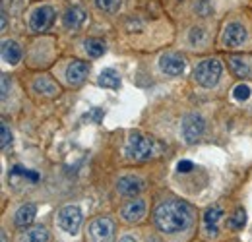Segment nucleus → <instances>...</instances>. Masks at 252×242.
Masks as SVG:
<instances>
[{"instance_id": "nucleus-1", "label": "nucleus", "mask_w": 252, "mask_h": 242, "mask_svg": "<svg viewBox=\"0 0 252 242\" xmlns=\"http://www.w3.org/2000/svg\"><path fill=\"white\" fill-rule=\"evenodd\" d=\"M154 221L161 233L173 235L179 231H185L192 223V210L189 204L179 200H167L159 204L154 213Z\"/></svg>"}, {"instance_id": "nucleus-2", "label": "nucleus", "mask_w": 252, "mask_h": 242, "mask_svg": "<svg viewBox=\"0 0 252 242\" xmlns=\"http://www.w3.org/2000/svg\"><path fill=\"white\" fill-rule=\"evenodd\" d=\"M223 66L218 59H206L198 62L194 68V78L202 88H216L221 80Z\"/></svg>"}, {"instance_id": "nucleus-3", "label": "nucleus", "mask_w": 252, "mask_h": 242, "mask_svg": "<svg viewBox=\"0 0 252 242\" xmlns=\"http://www.w3.org/2000/svg\"><path fill=\"white\" fill-rule=\"evenodd\" d=\"M156 151V146L150 138H146L142 132H132L128 136V146H126V155L134 161H146Z\"/></svg>"}, {"instance_id": "nucleus-4", "label": "nucleus", "mask_w": 252, "mask_h": 242, "mask_svg": "<svg viewBox=\"0 0 252 242\" xmlns=\"http://www.w3.org/2000/svg\"><path fill=\"white\" fill-rule=\"evenodd\" d=\"M90 242H113L115 239V223L109 217H95L88 225Z\"/></svg>"}, {"instance_id": "nucleus-5", "label": "nucleus", "mask_w": 252, "mask_h": 242, "mask_svg": "<svg viewBox=\"0 0 252 242\" xmlns=\"http://www.w3.org/2000/svg\"><path fill=\"white\" fill-rule=\"evenodd\" d=\"M57 18V12L53 6H37L30 16V28L32 31H47Z\"/></svg>"}, {"instance_id": "nucleus-6", "label": "nucleus", "mask_w": 252, "mask_h": 242, "mask_svg": "<svg viewBox=\"0 0 252 242\" xmlns=\"http://www.w3.org/2000/svg\"><path fill=\"white\" fill-rule=\"evenodd\" d=\"M206 130V121L200 115H187L183 119V138L187 144H194L202 138Z\"/></svg>"}, {"instance_id": "nucleus-7", "label": "nucleus", "mask_w": 252, "mask_h": 242, "mask_svg": "<svg viewBox=\"0 0 252 242\" xmlns=\"http://www.w3.org/2000/svg\"><path fill=\"white\" fill-rule=\"evenodd\" d=\"M59 223L68 235H76L82 225V212L76 206H66L59 213Z\"/></svg>"}, {"instance_id": "nucleus-8", "label": "nucleus", "mask_w": 252, "mask_h": 242, "mask_svg": "<svg viewBox=\"0 0 252 242\" xmlns=\"http://www.w3.org/2000/svg\"><path fill=\"white\" fill-rule=\"evenodd\" d=\"M223 45L225 47H241L245 41H247V28L239 22H233L229 24L225 30H223V37H221Z\"/></svg>"}, {"instance_id": "nucleus-9", "label": "nucleus", "mask_w": 252, "mask_h": 242, "mask_svg": "<svg viewBox=\"0 0 252 242\" xmlns=\"http://www.w3.org/2000/svg\"><path fill=\"white\" fill-rule=\"evenodd\" d=\"M159 68L167 74V76H181L187 68V62L179 55H163L159 59Z\"/></svg>"}, {"instance_id": "nucleus-10", "label": "nucleus", "mask_w": 252, "mask_h": 242, "mask_svg": "<svg viewBox=\"0 0 252 242\" xmlns=\"http://www.w3.org/2000/svg\"><path fill=\"white\" fill-rule=\"evenodd\" d=\"M88 74H90V66L86 62L72 60L68 64V70H66V80L72 86H80V84H84V80L88 78Z\"/></svg>"}, {"instance_id": "nucleus-11", "label": "nucleus", "mask_w": 252, "mask_h": 242, "mask_svg": "<svg viewBox=\"0 0 252 242\" xmlns=\"http://www.w3.org/2000/svg\"><path fill=\"white\" fill-rule=\"evenodd\" d=\"M144 188H146V182L142 181L140 177H123L117 182V190L123 196H138Z\"/></svg>"}, {"instance_id": "nucleus-12", "label": "nucleus", "mask_w": 252, "mask_h": 242, "mask_svg": "<svg viewBox=\"0 0 252 242\" xmlns=\"http://www.w3.org/2000/svg\"><path fill=\"white\" fill-rule=\"evenodd\" d=\"M123 219L128 223H136L144 217L146 213V202L142 198H136V200H130L126 206H123Z\"/></svg>"}, {"instance_id": "nucleus-13", "label": "nucleus", "mask_w": 252, "mask_h": 242, "mask_svg": "<svg viewBox=\"0 0 252 242\" xmlns=\"http://www.w3.org/2000/svg\"><path fill=\"white\" fill-rule=\"evenodd\" d=\"M86 22V12L80 6H70L63 16V24L66 30H80L82 24Z\"/></svg>"}, {"instance_id": "nucleus-14", "label": "nucleus", "mask_w": 252, "mask_h": 242, "mask_svg": "<svg viewBox=\"0 0 252 242\" xmlns=\"http://www.w3.org/2000/svg\"><path fill=\"white\" fill-rule=\"evenodd\" d=\"M2 57H4V60L8 62V64H18L20 59H22L20 45L16 41H12V39L2 41Z\"/></svg>"}, {"instance_id": "nucleus-15", "label": "nucleus", "mask_w": 252, "mask_h": 242, "mask_svg": "<svg viewBox=\"0 0 252 242\" xmlns=\"http://www.w3.org/2000/svg\"><path fill=\"white\" fill-rule=\"evenodd\" d=\"M35 215H37V208H35L33 204H26V206H22V208L16 212L14 223H16V227H22V229H24V227L32 225Z\"/></svg>"}, {"instance_id": "nucleus-16", "label": "nucleus", "mask_w": 252, "mask_h": 242, "mask_svg": "<svg viewBox=\"0 0 252 242\" xmlns=\"http://www.w3.org/2000/svg\"><path fill=\"white\" fill-rule=\"evenodd\" d=\"M221 215H223V210L220 206H214L204 213V223H206V231H208L210 237L218 235V221L221 219Z\"/></svg>"}, {"instance_id": "nucleus-17", "label": "nucleus", "mask_w": 252, "mask_h": 242, "mask_svg": "<svg viewBox=\"0 0 252 242\" xmlns=\"http://www.w3.org/2000/svg\"><path fill=\"white\" fill-rule=\"evenodd\" d=\"M33 88H35L37 93H41V95H45V97H55V95H59V86H57L51 78H47V76L37 78V80L33 82Z\"/></svg>"}, {"instance_id": "nucleus-18", "label": "nucleus", "mask_w": 252, "mask_h": 242, "mask_svg": "<svg viewBox=\"0 0 252 242\" xmlns=\"http://www.w3.org/2000/svg\"><path fill=\"white\" fill-rule=\"evenodd\" d=\"M22 242H49V231H47L43 225L30 227V229L26 231Z\"/></svg>"}, {"instance_id": "nucleus-19", "label": "nucleus", "mask_w": 252, "mask_h": 242, "mask_svg": "<svg viewBox=\"0 0 252 242\" xmlns=\"http://www.w3.org/2000/svg\"><path fill=\"white\" fill-rule=\"evenodd\" d=\"M229 66H231V70L237 74V76H241V78H247V76H251V64L247 62V59H243V57H239V55H235V57H231L229 59Z\"/></svg>"}, {"instance_id": "nucleus-20", "label": "nucleus", "mask_w": 252, "mask_h": 242, "mask_svg": "<svg viewBox=\"0 0 252 242\" xmlns=\"http://www.w3.org/2000/svg\"><path fill=\"white\" fill-rule=\"evenodd\" d=\"M99 86L107 88V90H119L121 78H119V74L115 70H103L101 76H99Z\"/></svg>"}, {"instance_id": "nucleus-21", "label": "nucleus", "mask_w": 252, "mask_h": 242, "mask_svg": "<svg viewBox=\"0 0 252 242\" xmlns=\"http://www.w3.org/2000/svg\"><path fill=\"white\" fill-rule=\"evenodd\" d=\"M84 49L88 51V55L92 57V59H99V57H103V53H105V43L101 41V39H86V43H84Z\"/></svg>"}, {"instance_id": "nucleus-22", "label": "nucleus", "mask_w": 252, "mask_h": 242, "mask_svg": "<svg viewBox=\"0 0 252 242\" xmlns=\"http://www.w3.org/2000/svg\"><path fill=\"white\" fill-rule=\"evenodd\" d=\"M121 2L123 0H95L97 8L103 10V12H107V14H115L121 8Z\"/></svg>"}, {"instance_id": "nucleus-23", "label": "nucleus", "mask_w": 252, "mask_h": 242, "mask_svg": "<svg viewBox=\"0 0 252 242\" xmlns=\"http://www.w3.org/2000/svg\"><path fill=\"white\" fill-rule=\"evenodd\" d=\"M16 175H20V177L28 179L30 182H37V181H39V175H37L35 171H28V169H24V167H20V165H16V167L10 171V177H16Z\"/></svg>"}, {"instance_id": "nucleus-24", "label": "nucleus", "mask_w": 252, "mask_h": 242, "mask_svg": "<svg viewBox=\"0 0 252 242\" xmlns=\"http://www.w3.org/2000/svg\"><path fill=\"white\" fill-rule=\"evenodd\" d=\"M245 223H247V213H245V210H237V212L231 215V219H229V225L233 229H237V231L243 229Z\"/></svg>"}, {"instance_id": "nucleus-25", "label": "nucleus", "mask_w": 252, "mask_h": 242, "mask_svg": "<svg viewBox=\"0 0 252 242\" xmlns=\"http://www.w3.org/2000/svg\"><path fill=\"white\" fill-rule=\"evenodd\" d=\"M233 97H235L237 101H247V99L251 97V88H249V86H245V84L237 86V88L233 90Z\"/></svg>"}, {"instance_id": "nucleus-26", "label": "nucleus", "mask_w": 252, "mask_h": 242, "mask_svg": "<svg viewBox=\"0 0 252 242\" xmlns=\"http://www.w3.org/2000/svg\"><path fill=\"white\" fill-rule=\"evenodd\" d=\"M10 144H12L10 128H8V124H6V122H2V138H0V146H2V150H6Z\"/></svg>"}, {"instance_id": "nucleus-27", "label": "nucleus", "mask_w": 252, "mask_h": 242, "mask_svg": "<svg viewBox=\"0 0 252 242\" xmlns=\"http://www.w3.org/2000/svg\"><path fill=\"white\" fill-rule=\"evenodd\" d=\"M194 10H196L200 16H208V14L212 12V4H210L208 0H198V2L194 4Z\"/></svg>"}, {"instance_id": "nucleus-28", "label": "nucleus", "mask_w": 252, "mask_h": 242, "mask_svg": "<svg viewBox=\"0 0 252 242\" xmlns=\"http://www.w3.org/2000/svg\"><path fill=\"white\" fill-rule=\"evenodd\" d=\"M202 37H204V31L200 30V28H194V30L190 31V41L192 43H198Z\"/></svg>"}, {"instance_id": "nucleus-29", "label": "nucleus", "mask_w": 252, "mask_h": 242, "mask_svg": "<svg viewBox=\"0 0 252 242\" xmlns=\"http://www.w3.org/2000/svg\"><path fill=\"white\" fill-rule=\"evenodd\" d=\"M177 169H179V173H190L194 169V165H192V161H181Z\"/></svg>"}, {"instance_id": "nucleus-30", "label": "nucleus", "mask_w": 252, "mask_h": 242, "mask_svg": "<svg viewBox=\"0 0 252 242\" xmlns=\"http://www.w3.org/2000/svg\"><path fill=\"white\" fill-rule=\"evenodd\" d=\"M8 82H10V80H8V76H6V74H2V99H6V95H8V88H10V86H8Z\"/></svg>"}, {"instance_id": "nucleus-31", "label": "nucleus", "mask_w": 252, "mask_h": 242, "mask_svg": "<svg viewBox=\"0 0 252 242\" xmlns=\"http://www.w3.org/2000/svg\"><path fill=\"white\" fill-rule=\"evenodd\" d=\"M119 242H136V239H132V237H123Z\"/></svg>"}, {"instance_id": "nucleus-32", "label": "nucleus", "mask_w": 252, "mask_h": 242, "mask_svg": "<svg viewBox=\"0 0 252 242\" xmlns=\"http://www.w3.org/2000/svg\"><path fill=\"white\" fill-rule=\"evenodd\" d=\"M2 30H6V16H2V26H0Z\"/></svg>"}, {"instance_id": "nucleus-33", "label": "nucleus", "mask_w": 252, "mask_h": 242, "mask_svg": "<svg viewBox=\"0 0 252 242\" xmlns=\"http://www.w3.org/2000/svg\"><path fill=\"white\" fill-rule=\"evenodd\" d=\"M2 242H8L6 241V233H2Z\"/></svg>"}]
</instances>
